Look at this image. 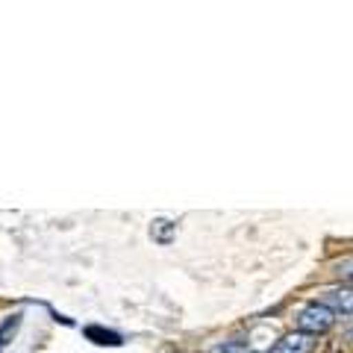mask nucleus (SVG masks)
<instances>
[{"mask_svg": "<svg viewBox=\"0 0 353 353\" xmlns=\"http://www.w3.org/2000/svg\"><path fill=\"white\" fill-rule=\"evenodd\" d=\"M297 327H301V333H324V330L333 327V312L324 306V303H309L301 315H297Z\"/></svg>", "mask_w": 353, "mask_h": 353, "instance_id": "1", "label": "nucleus"}, {"mask_svg": "<svg viewBox=\"0 0 353 353\" xmlns=\"http://www.w3.org/2000/svg\"><path fill=\"white\" fill-rule=\"evenodd\" d=\"M315 347V336L309 333H289L285 339H280L268 353H312Z\"/></svg>", "mask_w": 353, "mask_h": 353, "instance_id": "2", "label": "nucleus"}, {"mask_svg": "<svg viewBox=\"0 0 353 353\" xmlns=\"http://www.w3.org/2000/svg\"><path fill=\"white\" fill-rule=\"evenodd\" d=\"M88 341H94V345H109V347H121L124 345V339H121L118 333H112V330H103V327H85L83 330Z\"/></svg>", "mask_w": 353, "mask_h": 353, "instance_id": "3", "label": "nucleus"}, {"mask_svg": "<svg viewBox=\"0 0 353 353\" xmlns=\"http://www.w3.org/2000/svg\"><path fill=\"white\" fill-rule=\"evenodd\" d=\"M150 236L159 241V245H171V239L176 236V224L174 221H165V218H157L150 227Z\"/></svg>", "mask_w": 353, "mask_h": 353, "instance_id": "4", "label": "nucleus"}, {"mask_svg": "<svg viewBox=\"0 0 353 353\" xmlns=\"http://www.w3.org/2000/svg\"><path fill=\"white\" fill-rule=\"evenodd\" d=\"M333 301H336V306L345 309V315H350V292H347V289H345V292H336Z\"/></svg>", "mask_w": 353, "mask_h": 353, "instance_id": "5", "label": "nucleus"}, {"mask_svg": "<svg viewBox=\"0 0 353 353\" xmlns=\"http://www.w3.org/2000/svg\"><path fill=\"white\" fill-rule=\"evenodd\" d=\"M0 339H3V336H0ZM0 347H3V341H0Z\"/></svg>", "mask_w": 353, "mask_h": 353, "instance_id": "6", "label": "nucleus"}]
</instances>
